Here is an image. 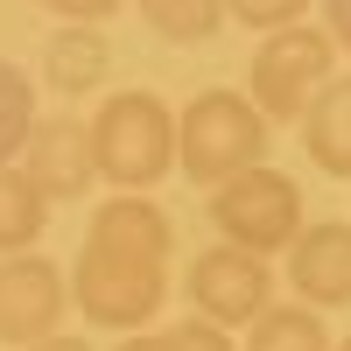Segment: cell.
<instances>
[{
  "mask_svg": "<svg viewBox=\"0 0 351 351\" xmlns=\"http://www.w3.org/2000/svg\"><path fill=\"white\" fill-rule=\"evenodd\" d=\"M169 267L176 260L84 239L77 260H71V309L84 324H99V330H141V324H155L162 302H169Z\"/></svg>",
  "mask_w": 351,
  "mask_h": 351,
  "instance_id": "6da1fadb",
  "label": "cell"
},
{
  "mask_svg": "<svg viewBox=\"0 0 351 351\" xmlns=\"http://www.w3.org/2000/svg\"><path fill=\"white\" fill-rule=\"evenodd\" d=\"M267 127L274 120L253 99L211 84V92H197L183 106V120H176V169H183L190 183H225V176H239V169H253L267 155Z\"/></svg>",
  "mask_w": 351,
  "mask_h": 351,
  "instance_id": "7a4b0ae2",
  "label": "cell"
},
{
  "mask_svg": "<svg viewBox=\"0 0 351 351\" xmlns=\"http://www.w3.org/2000/svg\"><path fill=\"white\" fill-rule=\"evenodd\" d=\"M92 155L112 190H155L176 169V112L162 92H112L92 112Z\"/></svg>",
  "mask_w": 351,
  "mask_h": 351,
  "instance_id": "3957f363",
  "label": "cell"
},
{
  "mask_svg": "<svg viewBox=\"0 0 351 351\" xmlns=\"http://www.w3.org/2000/svg\"><path fill=\"white\" fill-rule=\"evenodd\" d=\"M324 77H337V36L330 28H309V21H288V28H267V43L253 49L246 99L267 112V120L295 127L302 106L324 92Z\"/></svg>",
  "mask_w": 351,
  "mask_h": 351,
  "instance_id": "277c9868",
  "label": "cell"
},
{
  "mask_svg": "<svg viewBox=\"0 0 351 351\" xmlns=\"http://www.w3.org/2000/svg\"><path fill=\"white\" fill-rule=\"evenodd\" d=\"M211 225H218V239L253 246L267 260L288 253L295 232H302V190H295V176L253 162L239 176H225V183H211Z\"/></svg>",
  "mask_w": 351,
  "mask_h": 351,
  "instance_id": "5b68a950",
  "label": "cell"
},
{
  "mask_svg": "<svg viewBox=\"0 0 351 351\" xmlns=\"http://www.w3.org/2000/svg\"><path fill=\"white\" fill-rule=\"evenodd\" d=\"M183 288H190V309L197 316H211V324L232 330V324H253V316L274 302V267H267V253L218 239V246H204L190 260Z\"/></svg>",
  "mask_w": 351,
  "mask_h": 351,
  "instance_id": "8992f818",
  "label": "cell"
},
{
  "mask_svg": "<svg viewBox=\"0 0 351 351\" xmlns=\"http://www.w3.org/2000/svg\"><path fill=\"white\" fill-rule=\"evenodd\" d=\"M71 316V274L43 260L36 246L28 253H0V344L21 351L49 330H64Z\"/></svg>",
  "mask_w": 351,
  "mask_h": 351,
  "instance_id": "52a82bcc",
  "label": "cell"
},
{
  "mask_svg": "<svg viewBox=\"0 0 351 351\" xmlns=\"http://www.w3.org/2000/svg\"><path fill=\"white\" fill-rule=\"evenodd\" d=\"M21 169L49 190V204L84 197V190L99 183L92 120H71V112H56V120H36V134H28V148H21Z\"/></svg>",
  "mask_w": 351,
  "mask_h": 351,
  "instance_id": "ba28073f",
  "label": "cell"
},
{
  "mask_svg": "<svg viewBox=\"0 0 351 351\" xmlns=\"http://www.w3.org/2000/svg\"><path fill=\"white\" fill-rule=\"evenodd\" d=\"M288 281L316 309H351V225L344 218L302 225L295 246H288Z\"/></svg>",
  "mask_w": 351,
  "mask_h": 351,
  "instance_id": "9c48e42d",
  "label": "cell"
},
{
  "mask_svg": "<svg viewBox=\"0 0 351 351\" xmlns=\"http://www.w3.org/2000/svg\"><path fill=\"white\" fill-rule=\"evenodd\" d=\"M43 77H49V92H64V99H92L112 77V43L99 36V21H64L56 28L43 43Z\"/></svg>",
  "mask_w": 351,
  "mask_h": 351,
  "instance_id": "30bf717a",
  "label": "cell"
},
{
  "mask_svg": "<svg viewBox=\"0 0 351 351\" xmlns=\"http://www.w3.org/2000/svg\"><path fill=\"white\" fill-rule=\"evenodd\" d=\"M302 155L351 183V77H324V92L302 106Z\"/></svg>",
  "mask_w": 351,
  "mask_h": 351,
  "instance_id": "8fae6325",
  "label": "cell"
},
{
  "mask_svg": "<svg viewBox=\"0 0 351 351\" xmlns=\"http://www.w3.org/2000/svg\"><path fill=\"white\" fill-rule=\"evenodd\" d=\"M246 351H330V324L316 302L288 295V302H267L246 324Z\"/></svg>",
  "mask_w": 351,
  "mask_h": 351,
  "instance_id": "7c38bea8",
  "label": "cell"
},
{
  "mask_svg": "<svg viewBox=\"0 0 351 351\" xmlns=\"http://www.w3.org/2000/svg\"><path fill=\"white\" fill-rule=\"evenodd\" d=\"M49 225V190L21 162H0V253H28Z\"/></svg>",
  "mask_w": 351,
  "mask_h": 351,
  "instance_id": "4fadbf2b",
  "label": "cell"
},
{
  "mask_svg": "<svg viewBox=\"0 0 351 351\" xmlns=\"http://www.w3.org/2000/svg\"><path fill=\"white\" fill-rule=\"evenodd\" d=\"M141 21H148L162 43L197 49V43H211L232 14H225V0H141Z\"/></svg>",
  "mask_w": 351,
  "mask_h": 351,
  "instance_id": "5bb4252c",
  "label": "cell"
},
{
  "mask_svg": "<svg viewBox=\"0 0 351 351\" xmlns=\"http://www.w3.org/2000/svg\"><path fill=\"white\" fill-rule=\"evenodd\" d=\"M36 84H28V71H14L8 56H0V162H21L28 134H36Z\"/></svg>",
  "mask_w": 351,
  "mask_h": 351,
  "instance_id": "9a60e30c",
  "label": "cell"
},
{
  "mask_svg": "<svg viewBox=\"0 0 351 351\" xmlns=\"http://www.w3.org/2000/svg\"><path fill=\"white\" fill-rule=\"evenodd\" d=\"M309 0H225V14L239 21V28H288V21H302Z\"/></svg>",
  "mask_w": 351,
  "mask_h": 351,
  "instance_id": "2e32d148",
  "label": "cell"
},
{
  "mask_svg": "<svg viewBox=\"0 0 351 351\" xmlns=\"http://www.w3.org/2000/svg\"><path fill=\"white\" fill-rule=\"evenodd\" d=\"M162 337H169V351H239V344H232V330H225V324H211V316H190V324H169Z\"/></svg>",
  "mask_w": 351,
  "mask_h": 351,
  "instance_id": "e0dca14e",
  "label": "cell"
},
{
  "mask_svg": "<svg viewBox=\"0 0 351 351\" xmlns=\"http://www.w3.org/2000/svg\"><path fill=\"white\" fill-rule=\"evenodd\" d=\"M43 8H49L56 21H106V14H120L127 0H43Z\"/></svg>",
  "mask_w": 351,
  "mask_h": 351,
  "instance_id": "ac0fdd59",
  "label": "cell"
},
{
  "mask_svg": "<svg viewBox=\"0 0 351 351\" xmlns=\"http://www.w3.org/2000/svg\"><path fill=\"white\" fill-rule=\"evenodd\" d=\"M324 28L337 36V49H351V0H330V8H324Z\"/></svg>",
  "mask_w": 351,
  "mask_h": 351,
  "instance_id": "d6986e66",
  "label": "cell"
},
{
  "mask_svg": "<svg viewBox=\"0 0 351 351\" xmlns=\"http://www.w3.org/2000/svg\"><path fill=\"white\" fill-rule=\"evenodd\" d=\"M112 351H169V337H162V330H120Z\"/></svg>",
  "mask_w": 351,
  "mask_h": 351,
  "instance_id": "ffe728a7",
  "label": "cell"
},
{
  "mask_svg": "<svg viewBox=\"0 0 351 351\" xmlns=\"http://www.w3.org/2000/svg\"><path fill=\"white\" fill-rule=\"evenodd\" d=\"M21 351H92V344H84V337H71V330H49V337L21 344Z\"/></svg>",
  "mask_w": 351,
  "mask_h": 351,
  "instance_id": "44dd1931",
  "label": "cell"
},
{
  "mask_svg": "<svg viewBox=\"0 0 351 351\" xmlns=\"http://www.w3.org/2000/svg\"><path fill=\"white\" fill-rule=\"evenodd\" d=\"M330 351H351V337H344V344H330Z\"/></svg>",
  "mask_w": 351,
  "mask_h": 351,
  "instance_id": "7402d4cb",
  "label": "cell"
}]
</instances>
